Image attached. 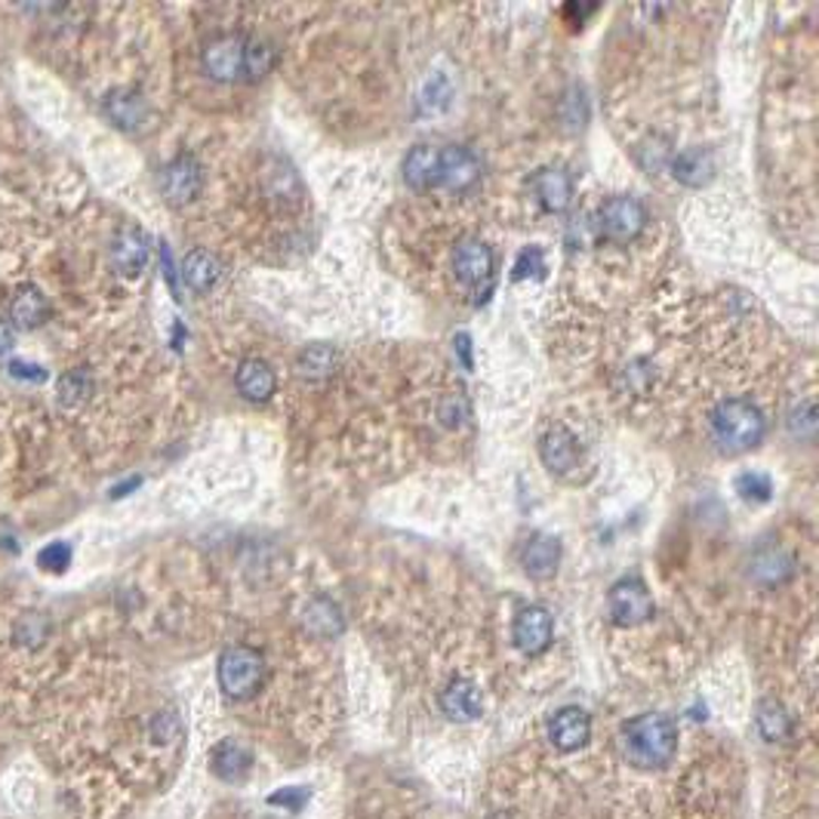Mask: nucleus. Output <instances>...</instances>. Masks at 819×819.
I'll use <instances>...</instances> for the list:
<instances>
[{
    "mask_svg": "<svg viewBox=\"0 0 819 819\" xmlns=\"http://www.w3.org/2000/svg\"><path fill=\"white\" fill-rule=\"evenodd\" d=\"M678 751V727L668 715L647 711L623 727L625 761L638 770H663Z\"/></svg>",
    "mask_w": 819,
    "mask_h": 819,
    "instance_id": "nucleus-1",
    "label": "nucleus"
},
{
    "mask_svg": "<svg viewBox=\"0 0 819 819\" xmlns=\"http://www.w3.org/2000/svg\"><path fill=\"white\" fill-rule=\"evenodd\" d=\"M761 410L749 401H724L711 417V438L727 453H743L761 444L764 438Z\"/></svg>",
    "mask_w": 819,
    "mask_h": 819,
    "instance_id": "nucleus-2",
    "label": "nucleus"
},
{
    "mask_svg": "<svg viewBox=\"0 0 819 819\" xmlns=\"http://www.w3.org/2000/svg\"><path fill=\"white\" fill-rule=\"evenodd\" d=\"M265 680V656L253 647H228L219 656V687L228 699H250Z\"/></svg>",
    "mask_w": 819,
    "mask_h": 819,
    "instance_id": "nucleus-3",
    "label": "nucleus"
},
{
    "mask_svg": "<svg viewBox=\"0 0 819 819\" xmlns=\"http://www.w3.org/2000/svg\"><path fill=\"white\" fill-rule=\"evenodd\" d=\"M644 225H647V209L632 195H613L597 207V232L607 240L628 244L644 232Z\"/></svg>",
    "mask_w": 819,
    "mask_h": 819,
    "instance_id": "nucleus-4",
    "label": "nucleus"
},
{
    "mask_svg": "<svg viewBox=\"0 0 819 819\" xmlns=\"http://www.w3.org/2000/svg\"><path fill=\"white\" fill-rule=\"evenodd\" d=\"M481 182V164L465 145H447L438 152V185L453 195H469Z\"/></svg>",
    "mask_w": 819,
    "mask_h": 819,
    "instance_id": "nucleus-5",
    "label": "nucleus"
},
{
    "mask_svg": "<svg viewBox=\"0 0 819 819\" xmlns=\"http://www.w3.org/2000/svg\"><path fill=\"white\" fill-rule=\"evenodd\" d=\"M607 611L616 625H641L651 620L653 597L641 580H623L607 595Z\"/></svg>",
    "mask_w": 819,
    "mask_h": 819,
    "instance_id": "nucleus-6",
    "label": "nucleus"
},
{
    "mask_svg": "<svg viewBox=\"0 0 819 819\" xmlns=\"http://www.w3.org/2000/svg\"><path fill=\"white\" fill-rule=\"evenodd\" d=\"M552 635H555V623H552V613L540 607V604H530L524 611L514 616L512 625V638L514 647L528 656H540V653L549 651L552 644Z\"/></svg>",
    "mask_w": 819,
    "mask_h": 819,
    "instance_id": "nucleus-7",
    "label": "nucleus"
},
{
    "mask_svg": "<svg viewBox=\"0 0 819 819\" xmlns=\"http://www.w3.org/2000/svg\"><path fill=\"white\" fill-rule=\"evenodd\" d=\"M204 69L216 81H237L244 69V38L223 34L204 47Z\"/></svg>",
    "mask_w": 819,
    "mask_h": 819,
    "instance_id": "nucleus-8",
    "label": "nucleus"
},
{
    "mask_svg": "<svg viewBox=\"0 0 819 819\" xmlns=\"http://www.w3.org/2000/svg\"><path fill=\"white\" fill-rule=\"evenodd\" d=\"M453 272L462 284L481 287L493 275V250L484 240H474V237L459 240L457 250H453Z\"/></svg>",
    "mask_w": 819,
    "mask_h": 819,
    "instance_id": "nucleus-9",
    "label": "nucleus"
},
{
    "mask_svg": "<svg viewBox=\"0 0 819 819\" xmlns=\"http://www.w3.org/2000/svg\"><path fill=\"white\" fill-rule=\"evenodd\" d=\"M549 736H552L555 749L561 751L583 749L585 743L592 739V718L576 706L557 708L552 715V724H549Z\"/></svg>",
    "mask_w": 819,
    "mask_h": 819,
    "instance_id": "nucleus-10",
    "label": "nucleus"
},
{
    "mask_svg": "<svg viewBox=\"0 0 819 819\" xmlns=\"http://www.w3.org/2000/svg\"><path fill=\"white\" fill-rule=\"evenodd\" d=\"M201 188V167H197L195 157L182 154L173 164L164 167L161 173V192L170 204H188Z\"/></svg>",
    "mask_w": 819,
    "mask_h": 819,
    "instance_id": "nucleus-11",
    "label": "nucleus"
},
{
    "mask_svg": "<svg viewBox=\"0 0 819 819\" xmlns=\"http://www.w3.org/2000/svg\"><path fill=\"white\" fill-rule=\"evenodd\" d=\"M540 457L549 472L567 474L580 462V444H576V438L564 426H552V429L542 434Z\"/></svg>",
    "mask_w": 819,
    "mask_h": 819,
    "instance_id": "nucleus-12",
    "label": "nucleus"
},
{
    "mask_svg": "<svg viewBox=\"0 0 819 819\" xmlns=\"http://www.w3.org/2000/svg\"><path fill=\"white\" fill-rule=\"evenodd\" d=\"M533 192L549 213H564L573 201V180L567 170L545 167L533 176Z\"/></svg>",
    "mask_w": 819,
    "mask_h": 819,
    "instance_id": "nucleus-13",
    "label": "nucleus"
},
{
    "mask_svg": "<svg viewBox=\"0 0 819 819\" xmlns=\"http://www.w3.org/2000/svg\"><path fill=\"white\" fill-rule=\"evenodd\" d=\"M441 711L450 721H474L481 715V694L469 678L450 680L441 694Z\"/></svg>",
    "mask_w": 819,
    "mask_h": 819,
    "instance_id": "nucleus-14",
    "label": "nucleus"
},
{
    "mask_svg": "<svg viewBox=\"0 0 819 819\" xmlns=\"http://www.w3.org/2000/svg\"><path fill=\"white\" fill-rule=\"evenodd\" d=\"M521 564H524V570H528L533 580H549V576H555L557 564H561V542H557L555 536L536 533V536L524 545Z\"/></svg>",
    "mask_w": 819,
    "mask_h": 819,
    "instance_id": "nucleus-15",
    "label": "nucleus"
},
{
    "mask_svg": "<svg viewBox=\"0 0 819 819\" xmlns=\"http://www.w3.org/2000/svg\"><path fill=\"white\" fill-rule=\"evenodd\" d=\"M403 180L413 192L438 188V149L431 145H413L403 157Z\"/></svg>",
    "mask_w": 819,
    "mask_h": 819,
    "instance_id": "nucleus-16",
    "label": "nucleus"
},
{
    "mask_svg": "<svg viewBox=\"0 0 819 819\" xmlns=\"http://www.w3.org/2000/svg\"><path fill=\"white\" fill-rule=\"evenodd\" d=\"M209 764H213V774L219 779H225V782H240V779H247V774H250L253 755L250 749H244L235 739H225V743H219L213 749Z\"/></svg>",
    "mask_w": 819,
    "mask_h": 819,
    "instance_id": "nucleus-17",
    "label": "nucleus"
},
{
    "mask_svg": "<svg viewBox=\"0 0 819 819\" xmlns=\"http://www.w3.org/2000/svg\"><path fill=\"white\" fill-rule=\"evenodd\" d=\"M235 382H237V391L244 395V398H250V401H268L272 395H275V373H272V367L265 361H256V358H247V361L237 367L235 373Z\"/></svg>",
    "mask_w": 819,
    "mask_h": 819,
    "instance_id": "nucleus-18",
    "label": "nucleus"
},
{
    "mask_svg": "<svg viewBox=\"0 0 819 819\" xmlns=\"http://www.w3.org/2000/svg\"><path fill=\"white\" fill-rule=\"evenodd\" d=\"M112 259L124 275H140L145 263H149V237L142 235L140 228L121 232L112 247Z\"/></svg>",
    "mask_w": 819,
    "mask_h": 819,
    "instance_id": "nucleus-19",
    "label": "nucleus"
},
{
    "mask_svg": "<svg viewBox=\"0 0 819 819\" xmlns=\"http://www.w3.org/2000/svg\"><path fill=\"white\" fill-rule=\"evenodd\" d=\"M47 311H50V306H47V299H43V293L38 287H22L13 296V303H10V318H13L16 327H25V330L41 327L47 320Z\"/></svg>",
    "mask_w": 819,
    "mask_h": 819,
    "instance_id": "nucleus-20",
    "label": "nucleus"
},
{
    "mask_svg": "<svg viewBox=\"0 0 819 819\" xmlns=\"http://www.w3.org/2000/svg\"><path fill=\"white\" fill-rule=\"evenodd\" d=\"M219 275H223V265L207 250H192L182 263V278L192 290H209L219 280Z\"/></svg>",
    "mask_w": 819,
    "mask_h": 819,
    "instance_id": "nucleus-21",
    "label": "nucleus"
},
{
    "mask_svg": "<svg viewBox=\"0 0 819 819\" xmlns=\"http://www.w3.org/2000/svg\"><path fill=\"white\" fill-rule=\"evenodd\" d=\"M672 173H675L684 185H703V182L711 180L715 164H711V154L708 152L690 149V152H680L678 157L672 161Z\"/></svg>",
    "mask_w": 819,
    "mask_h": 819,
    "instance_id": "nucleus-22",
    "label": "nucleus"
},
{
    "mask_svg": "<svg viewBox=\"0 0 819 819\" xmlns=\"http://www.w3.org/2000/svg\"><path fill=\"white\" fill-rule=\"evenodd\" d=\"M755 724H758V730L767 743H779V739H786L791 734V718L786 708L774 703V699H764L758 711H755Z\"/></svg>",
    "mask_w": 819,
    "mask_h": 819,
    "instance_id": "nucleus-23",
    "label": "nucleus"
},
{
    "mask_svg": "<svg viewBox=\"0 0 819 819\" xmlns=\"http://www.w3.org/2000/svg\"><path fill=\"white\" fill-rule=\"evenodd\" d=\"M272 65H275V50H272V43L244 41V69H240V78L256 81V78L268 74Z\"/></svg>",
    "mask_w": 819,
    "mask_h": 819,
    "instance_id": "nucleus-24",
    "label": "nucleus"
},
{
    "mask_svg": "<svg viewBox=\"0 0 819 819\" xmlns=\"http://www.w3.org/2000/svg\"><path fill=\"white\" fill-rule=\"evenodd\" d=\"M109 112H112L117 124L136 126L145 117V105H142V99L136 93H114L109 99Z\"/></svg>",
    "mask_w": 819,
    "mask_h": 819,
    "instance_id": "nucleus-25",
    "label": "nucleus"
},
{
    "mask_svg": "<svg viewBox=\"0 0 819 819\" xmlns=\"http://www.w3.org/2000/svg\"><path fill=\"white\" fill-rule=\"evenodd\" d=\"M791 573V557L782 555L779 549H770V552H764L758 561H755V576L764 580V583H779V580H786Z\"/></svg>",
    "mask_w": 819,
    "mask_h": 819,
    "instance_id": "nucleus-26",
    "label": "nucleus"
},
{
    "mask_svg": "<svg viewBox=\"0 0 819 819\" xmlns=\"http://www.w3.org/2000/svg\"><path fill=\"white\" fill-rule=\"evenodd\" d=\"M303 376H308V379H320V376H327L330 370H334V351L327 346H311L303 355Z\"/></svg>",
    "mask_w": 819,
    "mask_h": 819,
    "instance_id": "nucleus-27",
    "label": "nucleus"
},
{
    "mask_svg": "<svg viewBox=\"0 0 819 819\" xmlns=\"http://www.w3.org/2000/svg\"><path fill=\"white\" fill-rule=\"evenodd\" d=\"M736 487H739V493H743L746 500H755V502L770 500V493H774L770 478H767V474H758V472L739 474V478H736Z\"/></svg>",
    "mask_w": 819,
    "mask_h": 819,
    "instance_id": "nucleus-28",
    "label": "nucleus"
},
{
    "mask_svg": "<svg viewBox=\"0 0 819 819\" xmlns=\"http://www.w3.org/2000/svg\"><path fill=\"white\" fill-rule=\"evenodd\" d=\"M41 567L43 570H53V573H62V570L71 564V549L65 542H53V545H47L41 552Z\"/></svg>",
    "mask_w": 819,
    "mask_h": 819,
    "instance_id": "nucleus-29",
    "label": "nucleus"
},
{
    "mask_svg": "<svg viewBox=\"0 0 819 819\" xmlns=\"http://www.w3.org/2000/svg\"><path fill=\"white\" fill-rule=\"evenodd\" d=\"M308 801V789H280L278 795H272L268 798V805L272 807H287L290 813H299Z\"/></svg>",
    "mask_w": 819,
    "mask_h": 819,
    "instance_id": "nucleus-30",
    "label": "nucleus"
},
{
    "mask_svg": "<svg viewBox=\"0 0 819 819\" xmlns=\"http://www.w3.org/2000/svg\"><path fill=\"white\" fill-rule=\"evenodd\" d=\"M542 268V253L536 247H530L528 253H521V259H518V268H514V278H528V275H540Z\"/></svg>",
    "mask_w": 819,
    "mask_h": 819,
    "instance_id": "nucleus-31",
    "label": "nucleus"
},
{
    "mask_svg": "<svg viewBox=\"0 0 819 819\" xmlns=\"http://www.w3.org/2000/svg\"><path fill=\"white\" fill-rule=\"evenodd\" d=\"M13 348V327H10V320L0 318V355H7Z\"/></svg>",
    "mask_w": 819,
    "mask_h": 819,
    "instance_id": "nucleus-32",
    "label": "nucleus"
},
{
    "mask_svg": "<svg viewBox=\"0 0 819 819\" xmlns=\"http://www.w3.org/2000/svg\"><path fill=\"white\" fill-rule=\"evenodd\" d=\"M457 342H459V351H462V361L472 364V358H469V336H459Z\"/></svg>",
    "mask_w": 819,
    "mask_h": 819,
    "instance_id": "nucleus-33",
    "label": "nucleus"
}]
</instances>
